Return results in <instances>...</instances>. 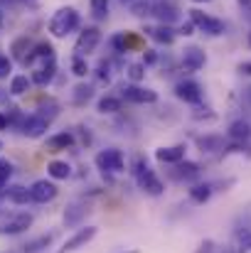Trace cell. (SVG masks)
I'll return each mask as SVG.
<instances>
[{
	"label": "cell",
	"mask_w": 251,
	"mask_h": 253,
	"mask_svg": "<svg viewBox=\"0 0 251 253\" xmlns=\"http://www.w3.org/2000/svg\"><path fill=\"white\" fill-rule=\"evenodd\" d=\"M79 25H82V17H79V12L74 7H59L52 15V20H50V32L57 40H62V37L72 35L74 30H79Z\"/></svg>",
	"instance_id": "6da1fadb"
},
{
	"label": "cell",
	"mask_w": 251,
	"mask_h": 253,
	"mask_svg": "<svg viewBox=\"0 0 251 253\" xmlns=\"http://www.w3.org/2000/svg\"><path fill=\"white\" fill-rule=\"evenodd\" d=\"M133 168H136L133 169L136 182H138V187H141L143 192H148V194H153V197H160V194H163V182L158 179V174L148 168L143 160H136Z\"/></svg>",
	"instance_id": "7a4b0ae2"
},
{
	"label": "cell",
	"mask_w": 251,
	"mask_h": 253,
	"mask_svg": "<svg viewBox=\"0 0 251 253\" xmlns=\"http://www.w3.org/2000/svg\"><path fill=\"white\" fill-rule=\"evenodd\" d=\"M190 20L195 22V27L200 30V32H204V35H209V37H219V35H224L227 32V25H224V20H219V17H212V15H207V12H202V10H190Z\"/></svg>",
	"instance_id": "3957f363"
},
{
	"label": "cell",
	"mask_w": 251,
	"mask_h": 253,
	"mask_svg": "<svg viewBox=\"0 0 251 253\" xmlns=\"http://www.w3.org/2000/svg\"><path fill=\"white\" fill-rule=\"evenodd\" d=\"M96 168L103 169V172H121L126 168V160H123V153L116 150V148H108V150H101L96 155Z\"/></svg>",
	"instance_id": "277c9868"
},
{
	"label": "cell",
	"mask_w": 251,
	"mask_h": 253,
	"mask_svg": "<svg viewBox=\"0 0 251 253\" xmlns=\"http://www.w3.org/2000/svg\"><path fill=\"white\" fill-rule=\"evenodd\" d=\"M99 42H101V32H99L96 27H86V30L79 32V37H77L74 54H79V57H89V54L99 47Z\"/></svg>",
	"instance_id": "5b68a950"
},
{
	"label": "cell",
	"mask_w": 251,
	"mask_h": 253,
	"mask_svg": "<svg viewBox=\"0 0 251 253\" xmlns=\"http://www.w3.org/2000/svg\"><path fill=\"white\" fill-rule=\"evenodd\" d=\"M121 98H126L128 103H155L158 101V93L153 88L131 84V86H123L121 88Z\"/></svg>",
	"instance_id": "8992f818"
},
{
	"label": "cell",
	"mask_w": 251,
	"mask_h": 253,
	"mask_svg": "<svg viewBox=\"0 0 251 253\" xmlns=\"http://www.w3.org/2000/svg\"><path fill=\"white\" fill-rule=\"evenodd\" d=\"M175 96L180 98V101H185V103H192V106H197V103H202V86L197 84V82H192V79H185V82H180V84L175 86Z\"/></svg>",
	"instance_id": "52a82bcc"
},
{
	"label": "cell",
	"mask_w": 251,
	"mask_h": 253,
	"mask_svg": "<svg viewBox=\"0 0 251 253\" xmlns=\"http://www.w3.org/2000/svg\"><path fill=\"white\" fill-rule=\"evenodd\" d=\"M30 226H32V214H12L10 219H5V221L0 224V234L15 236V234L27 231Z\"/></svg>",
	"instance_id": "ba28073f"
},
{
	"label": "cell",
	"mask_w": 251,
	"mask_h": 253,
	"mask_svg": "<svg viewBox=\"0 0 251 253\" xmlns=\"http://www.w3.org/2000/svg\"><path fill=\"white\" fill-rule=\"evenodd\" d=\"M207 62V54L200 47H185L182 52V69L185 72H200Z\"/></svg>",
	"instance_id": "9c48e42d"
},
{
	"label": "cell",
	"mask_w": 251,
	"mask_h": 253,
	"mask_svg": "<svg viewBox=\"0 0 251 253\" xmlns=\"http://www.w3.org/2000/svg\"><path fill=\"white\" fill-rule=\"evenodd\" d=\"M30 194H32V202L47 204V202H52V199L57 197V187H54L52 182H47V179H37V182L30 187Z\"/></svg>",
	"instance_id": "30bf717a"
},
{
	"label": "cell",
	"mask_w": 251,
	"mask_h": 253,
	"mask_svg": "<svg viewBox=\"0 0 251 253\" xmlns=\"http://www.w3.org/2000/svg\"><path fill=\"white\" fill-rule=\"evenodd\" d=\"M20 128H22V133H25L27 138H40V135H45V130L50 128V121H47L45 116H40V113H35V116H30V118H25Z\"/></svg>",
	"instance_id": "8fae6325"
},
{
	"label": "cell",
	"mask_w": 251,
	"mask_h": 253,
	"mask_svg": "<svg viewBox=\"0 0 251 253\" xmlns=\"http://www.w3.org/2000/svg\"><path fill=\"white\" fill-rule=\"evenodd\" d=\"M96 236V226H86V229H79L62 249H59V253H72V251H77V249H82V246H86L91 239Z\"/></svg>",
	"instance_id": "7c38bea8"
},
{
	"label": "cell",
	"mask_w": 251,
	"mask_h": 253,
	"mask_svg": "<svg viewBox=\"0 0 251 253\" xmlns=\"http://www.w3.org/2000/svg\"><path fill=\"white\" fill-rule=\"evenodd\" d=\"M172 177H175V179H180V182H190V179H197V177H200V165H197V163H187V160H180V163H175Z\"/></svg>",
	"instance_id": "4fadbf2b"
},
{
	"label": "cell",
	"mask_w": 251,
	"mask_h": 253,
	"mask_svg": "<svg viewBox=\"0 0 251 253\" xmlns=\"http://www.w3.org/2000/svg\"><path fill=\"white\" fill-rule=\"evenodd\" d=\"M153 15L160 20V25H172V22L177 20V5L160 0V2L153 5Z\"/></svg>",
	"instance_id": "5bb4252c"
},
{
	"label": "cell",
	"mask_w": 251,
	"mask_h": 253,
	"mask_svg": "<svg viewBox=\"0 0 251 253\" xmlns=\"http://www.w3.org/2000/svg\"><path fill=\"white\" fill-rule=\"evenodd\" d=\"M155 158L165 165H175L180 160H185V145H172V148H158Z\"/></svg>",
	"instance_id": "9a60e30c"
},
{
	"label": "cell",
	"mask_w": 251,
	"mask_h": 253,
	"mask_svg": "<svg viewBox=\"0 0 251 253\" xmlns=\"http://www.w3.org/2000/svg\"><path fill=\"white\" fill-rule=\"evenodd\" d=\"M74 145V135L72 133H57V135H52V138H47V150L50 153H59V150H67V148H72Z\"/></svg>",
	"instance_id": "2e32d148"
},
{
	"label": "cell",
	"mask_w": 251,
	"mask_h": 253,
	"mask_svg": "<svg viewBox=\"0 0 251 253\" xmlns=\"http://www.w3.org/2000/svg\"><path fill=\"white\" fill-rule=\"evenodd\" d=\"M54 72H57V64L54 62H50V64H42V67H37L35 72H32V84L37 86H47L52 79H54Z\"/></svg>",
	"instance_id": "e0dca14e"
},
{
	"label": "cell",
	"mask_w": 251,
	"mask_h": 253,
	"mask_svg": "<svg viewBox=\"0 0 251 253\" xmlns=\"http://www.w3.org/2000/svg\"><path fill=\"white\" fill-rule=\"evenodd\" d=\"M136 44H138V37H133V35H128V32H118V35L111 37V47H113L118 54L128 52V49L136 47Z\"/></svg>",
	"instance_id": "ac0fdd59"
},
{
	"label": "cell",
	"mask_w": 251,
	"mask_h": 253,
	"mask_svg": "<svg viewBox=\"0 0 251 253\" xmlns=\"http://www.w3.org/2000/svg\"><path fill=\"white\" fill-rule=\"evenodd\" d=\"M148 35H151L158 44H172L177 32H175L170 25H158V27H151V30H148Z\"/></svg>",
	"instance_id": "d6986e66"
},
{
	"label": "cell",
	"mask_w": 251,
	"mask_h": 253,
	"mask_svg": "<svg viewBox=\"0 0 251 253\" xmlns=\"http://www.w3.org/2000/svg\"><path fill=\"white\" fill-rule=\"evenodd\" d=\"M89 211V207L86 204H82V202H74L67 211H64V224L67 226H77L79 221H82V216Z\"/></svg>",
	"instance_id": "ffe728a7"
},
{
	"label": "cell",
	"mask_w": 251,
	"mask_h": 253,
	"mask_svg": "<svg viewBox=\"0 0 251 253\" xmlns=\"http://www.w3.org/2000/svg\"><path fill=\"white\" fill-rule=\"evenodd\" d=\"M227 135H229L232 140H249L251 138V126L247 123V121H234V123L229 126Z\"/></svg>",
	"instance_id": "44dd1931"
},
{
	"label": "cell",
	"mask_w": 251,
	"mask_h": 253,
	"mask_svg": "<svg viewBox=\"0 0 251 253\" xmlns=\"http://www.w3.org/2000/svg\"><path fill=\"white\" fill-rule=\"evenodd\" d=\"M121 108H123V98H118V96L99 98V113H118Z\"/></svg>",
	"instance_id": "7402d4cb"
},
{
	"label": "cell",
	"mask_w": 251,
	"mask_h": 253,
	"mask_svg": "<svg viewBox=\"0 0 251 253\" xmlns=\"http://www.w3.org/2000/svg\"><path fill=\"white\" fill-rule=\"evenodd\" d=\"M197 145H200V150L204 153H214V150H224V138H219V135H204V138H197Z\"/></svg>",
	"instance_id": "603a6c76"
},
{
	"label": "cell",
	"mask_w": 251,
	"mask_h": 253,
	"mask_svg": "<svg viewBox=\"0 0 251 253\" xmlns=\"http://www.w3.org/2000/svg\"><path fill=\"white\" fill-rule=\"evenodd\" d=\"M47 172H50V177H54V179H67V177L72 174V168H69L67 163H62V160H54V163L47 165Z\"/></svg>",
	"instance_id": "cb8c5ba5"
},
{
	"label": "cell",
	"mask_w": 251,
	"mask_h": 253,
	"mask_svg": "<svg viewBox=\"0 0 251 253\" xmlns=\"http://www.w3.org/2000/svg\"><path fill=\"white\" fill-rule=\"evenodd\" d=\"M190 197H192V202L204 204V202L212 197V187H209V184H195V187L190 189Z\"/></svg>",
	"instance_id": "d4e9b609"
},
{
	"label": "cell",
	"mask_w": 251,
	"mask_h": 253,
	"mask_svg": "<svg viewBox=\"0 0 251 253\" xmlns=\"http://www.w3.org/2000/svg\"><path fill=\"white\" fill-rule=\"evenodd\" d=\"M32 84V79H27L25 74H17V77H12V82H10V93H15V96H22L27 88Z\"/></svg>",
	"instance_id": "484cf974"
},
{
	"label": "cell",
	"mask_w": 251,
	"mask_h": 253,
	"mask_svg": "<svg viewBox=\"0 0 251 253\" xmlns=\"http://www.w3.org/2000/svg\"><path fill=\"white\" fill-rule=\"evenodd\" d=\"M10 199L15 202V204H27V202H32V194H30V189L27 187H10Z\"/></svg>",
	"instance_id": "4316f807"
},
{
	"label": "cell",
	"mask_w": 251,
	"mask_h": 253,
	"mask_svg": "<svg viewBox=\"0 0 251 253\" xmlns=\"http://www.w3.org/2000/svg\"><path fill=\"white\" fill-rule=\"evenodd\" d=\"M52 234H47V236H40V239H35V241H30V244H25L22 249H25V253H37L42 251V249H47L50 244H52Z\"/></svg>",
	"instance_id": "83f0119b"
},
{
	"label": "cell",
	"mask_w": 251,
	"mask_h": 253,
	"mask_svg": "<svg viewBox=\"0 0 251 253\" xmlns=\"http://www.w3.org/2000/svg\"><path fill=\"white\" fill-rule=\"evenodd\" d=\"M94 20H106L108 17V0H91L89 2Z\"/></svg>",
	"instance_id": "f1b7e54d"
},
{
	"label": "cell",
	"mask_w": 251,
	"mask_h": 253,
	"mask_svg": "<svg viewBox=\"0 0 251 253\" xmlns=\"http://www.w3.org/2000/svg\"><path fill=\"white\" fill-rule=\"evenodd\" d=\"M91 96H94V86L91 84H79L74 88V103H77V106H84Z\"/></svg>",
	"instance_id": "f546056e"
},
{
	"label": "cell",
	"mask_w": 251,
	"mask_h": 253,
	"mask_svg": "<svg viewBox=\"0 0 251 253\" xmlns=\"http://www.w3.org/2000/svg\"><path fill=\"white\" fill-rule=\"evenodd\" d=\"M131 5H133V15H138V17L153 15V2L151 0H133Z\"/></svg>",
	"instance_id": "4dcf8cb0"
},
{
	"label": "cell",
	"mask_w": 251,
	"mask_h": 253,
	"mask_svg": "<svg viewBox=\"0 0 251 253\" xmlns=\"http://www.w3.org/2000/svg\"><path fill=\"white\" fill-rule=\"evenodd\" d=\"M72 74H77V77H86V74H89L86 57H79V54H74V57H72Z\"/></svg>",
	"instance_id": "1f68e13d"
},
{
	"label": "cell",
	"mask_w": 251,
	"mask_h": 253,
	"mask_svg": "<svg viewBox=\"0 0 251 253\" xmlns=\"http://www.w3.org/2000/svg\"><path fill=\"white\" fill-rule=\"evenodd\" d=\"M143 77H146V64H131V67H128V79H131L133 84H138Z\"/></svg>",
	"instance_id": "d6a6232c"
},
{
	"label": "cell",
	"mask_w": 251,
	"mask_h": 253,
	"mask_svg": "<svg viewBox=\"0 0 251 253\" xmlns=\"http://www.w3.org/2000/svg\"><path fill=\"white\" fill-rule=\"evenodd\" d=\"M10 174H12V165H10V163H5V160H0V189L7 184Z\"/></svg>",
	"instance_id": "836d02e7"
},
{
	"label": "cell",
	"mask_w": 251,
	"mask_h": 253,
	"mask_svg": "<svg viewBox=\"0 0 251 253\" xmlns=\"http://www.w3.org/2000/svg\"><path fill=\"white\" fill-rule=\"evenodd\" d=\"M27 44V37H22V40H17L15 44H12V54L20 59V62H25V52H22V47Z\"/></svg>",
	"instance_id": "e575fe53"
},
{
	"label": "cell",
	"mask_w": 251,
	"mask_h": 253,
	"mask_svg": "<svg viewBox=\"0 0 251 253\" xmlns=\"http://www.w3.org/2000/svg\"><path fill=\"white\" fill-rule=\"evenodd\" d=\"M10 72H12V62H10L5 54H0V79H5Z\"/></svg>",
	"instance_id": "d590c367"
},
{
	"label": "cell",
	"mask_w": 251,
	"mask_h": 253,
	"mask_svg": "<svg viewBox=\"0 0 251 253\" xmlns=\"http://www.w3.org/2000/svg\"><path fill=\"white\" fill-rule=\"evenodd\" d=\"M108 69H111V67H108L106 62H101V64H99V69H96L99 82H108V79H111V72H108Z\"/></svg>",
	"instance_id": "8d00e7d4"
},
{
	"label": "cell",
	"mask_w": 251,
	"mask_h": 253,
	"mask_svg": "<svg viewBox=\"0 0 251 253\" xmlns=\"http://www.w3.org/2000/svg\"><path fill=\"white\" fill-rule=\"evenodd\" d=\"M177 32H180V35H185V37H190V35L195 32V22H192V20H190V22H185V25H182Z\"/></svg>",
	"instance_id": "74e56055"
},
{
	"label": "cell",
	"mask_w": 251,
	"mask_h": 253,
	"mask_svg": "<svg viewBox=\"0 0 251 253\" xmlns=\"http://www.w3.org/2000/svg\"><path fill=\"white\" fill-rule=\"evenodd\" d=\"M158 62V54L153 52V49H146V54H143V64H155Z\"/></svg>",
	"instance_id": "f35d334b"
},
{
	"label": "cell",
	"mask_w": 251,
	"mask_h": 253,
	"mask_svg": "<svg viewBox=\"0 0 251 253\" xmlns=\"http://www.w3.org/2000/svg\"><path fill=\"white\" fill-rule=\"evenodd\" d=\"M237 2H239V7L247 12V17L251 20V0H237Z\"/></svg>",
	"instance_id": "ab89813d"
},
{
	"label": "cell",
	"mask_w": 251,
	"mask_h": 253,
	"mask_svg": "<svg viewBox=\"0 0 251 253\" xmlns=\"http://www.w3.org/2000/svg\"><path fill=\"white\" fill-rule=\"evenodd\" d=\"M239 72L247 74V77H251V62H242V64H239Z\"/></svg>",
	"instance_id": "60d3db41"
},
{
	"label": "cell",
	"mask_w": 251,
	"mask_h": 253,
	"mask_svg": "<svg viewBox=\"0 0 251 253\" xmlns=\"http://www.w3.org/2000/svg\"><path fill=\"white\" fill-rule=\"evenodd\" d=\"M7 123H10V121H7V113H0V130L7 128Z\"/></svg>",
	"instance_id": "b9f144b4"
},
{
	"label": "cell",
	"mask_w": 251,
	"mask_h": 253,
	"mask_svg": "<svg viewBox=\"0 0 251 253\" xmlns=\"http://www.w3.org/2000/svg\"><path fill=\"white\" fill-rule=\"evenodd\" d=\"M242 249L251 251V236H244V239H242Z\"/></svg>",
	"instance_id": "7bdbcfd3"
},
{
	"label": "cell",
	"mask_w": 251,
	"mask_h": 253,
	"mask_svg": "<svg viewBox=\"0 0 251 253\" xmlns=\"http://www.w3.org/2000/svg\"><path fill=\"white\" fill-rule=\"evenodd\" d=\"M247 101H249V103H251V88H249V91H247Z\"/></svg>",
	"instance_id": "ee69618b"
},
{
	"label": "cell",
	"mask_w": 251,
	"mask_h": 253,
	"mask_svg": "<svg viewBox=\"0 0 251 253\" xmlns=\"http://www.w3.org/2000/svg\"><path fill=\"white\" fill-rule=\"evenodd\" d=\"M195 2H207V0H195Z\"/></svg>",
	"instance_id": "f6af8a7d"
},
{
	"label": "cell",
	"mask_w": 251,
	"mask_h": 253,
	"mask_svg": "<svg viewBox=\"0 0 251 253\" xmlns=\"http://www.w3.org/2000/svg\"><path fill=\"white\" fill-rule=\"evenodd\" d=\"M123 2H133V0H123Z\"/></svg>",
	"instance_id": "bcb514c9"
},
{
	"label": "cell",
	"mask_w": 251,
	"mask_h": 253,
	"mask_svg": "<svg viewBox=\"0 0 251 253\" xmlns=\"http://www.w3.org/2000/svg\"><path fill=\"white\" fill-rule=\"evenodd\" d=\"M0 22H2V12H0Z\"/></svg>",
	"instance_id": "7dc6e473"
},
{
	"label": "cell",
	"mask_w": 251,
	"mask_h": 253,
	"mask_svg": "<svg viewBox=\"0 0 251 253\" xmlns=\"http://www.w3.org/2000/svg\"><path fill=\"white\" fill-rule=\"evenodd\" d=\"M128 253H138V251H128Z\"/></svg>",
	"instance_id": "c3c4849f"
}]
</instances>
